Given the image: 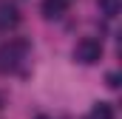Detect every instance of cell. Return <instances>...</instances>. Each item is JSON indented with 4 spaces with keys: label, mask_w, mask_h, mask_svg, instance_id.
Here are the masks:
<instances>
[{
    "label": "cell",
    "mask_w": 122,
    "mask_h": 119,
    "mask_svg": "<svg viewBox=\"0 0 122 119\" xmlns=\"http://www.w3.org/2000/svg\"><path fill=\"white\" fill-rule=\"evenodd\" d=\"M26 51H29V40H9L0 48V71L3 74L6 71H14L17 62L26 57Z\"/></svg>",
    "instance_id": "1"
},
{
    "label": "cell",
    "mask_w": 122,
    "mask_h": 119,
    "mask_svg": "<svg viewBox=\"0 0 122 119\" xmlns=\"http://www.w3.org/2000/svg\"><path fill=\"white\" fill-rule=\"evenodd\" d=\"M74 60L82 62V65H94L102 60V43L94 40V37H82L77 45H74Z\"/></svg>",
    "instance_id": "2"
},
{
    "label": "cell",
    "mask_w": 122,
    "mask_h": 119,
    "mask_svg": "<svg viewBox=\"0 0 122 119\" xmlns=\"http://www.w3.org/2000/svg\"><path fill=\"white\" fill-rule=\"evenodd\" d=\"M17 23H20L17 6L14 3H0V31H11Z\"/></svg>",
    "instance_id": "3"
},
{
    "label": "cell",
    "mask_w": 122,
    "mask_h": 119,
    "mask_svg": "<svg viewBox=\"0 0 122 119\" xmlns=\"http://www.w3.org/2000/svg\"><path fill=\"white\" fill-rule=\"evenodd\" d=\"M40 9H43V14H46L48 20H57V17L65 14L68 0H43V3H40Z\"/></svg>",
    "instance_id": "4"
},
{
    "label": "cell",
    "mask_w": 122,
    "mask_h": 119,
    "mask_svg": "<svg viewBox=\"0 0 122 119\" xmlns=\"http://www.w3.org/2000/svg\"><path fill=\"white\" fill-rule=\"evenodd\" d=\"M97 9H99L105 17H117L122 11V0H97Z\"/></svg>",
    "instance_id": "5"
},
{
    "label": "cell",
    "mask_w": 122,
    "mask_h": 119,
    "mask_svg": "<svg viewBox=\"0 0 122 119\" xmlns=\"http://www.w3.org/2000/svg\"><path fill=\"white\" fill-rule=\"evenodd\" d=\"M91 119H114V105L111 102H97L91 108Z\"/></svg>",
    "instance_id": "6"
},
{
    "label": "cell",
    "mask_w": 122,
    "mask_h": 119,
    "mask_svg": "<svg viewBox=\"0 0 122 119\" xmlns=\"http://www.w3.org/2000/svg\"><path fill=\"white\" fill-rule=\"evenodd\" d=\"M105 82H108V88H119V74H117V71H111V74L105 77Z\"/></svg>",
    "instance_id": "7"
},
{
    "label": "cell",
    "mask_w": 122,
    "mask_h": 119,
    "mask_svg": "<svg viewBox=\"0 0 122 119\" xmlns=\"http://www.w3.org/2000/svg\"><path fill=\"white\" fill-rule=\"evenodd\" d=\"M37 119H48V116H37Z\"/></svg>",
    "instance_id": "8"
}]
</instances>
